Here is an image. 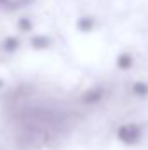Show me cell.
Segmentation results:
<instances>
[{"instance_id":"cell-1","label":"cell","mask_w":148,"mask_h":150,"mask_svg":"<svg viewBox=\"0 0 148 150\" xmlns=\"http://www.w3.org/2000/svg\"><path fill=\"white\" fill-rule=\"evenodd\" d=\"M21 47V38L18 35H7V37L2 38V44H0V49L4 54H16Z\"/></svg>"},{"instance_id":"cell-2","label":"cell","mask_w":148,"mask_h":150,"mask_svg":"<svg viewBox=\"0 0 148 150\" xmlns=\"http://www.w3.org/2000/svg\"><path fill=\"white\" fill-rule=\"evenodd\" d=\"M28 44H30V47L33 51H45V49L51 47L52 40H51V37H47V35L38 33V35H32L30 40H28Z\"/></svg>"},{"instance_id":"cell-3","label":"cell","mask_w":148,"mask_h":150,"mask_svg":"<svg viewBox=\"0 0 148 150\" xmlns=\"http://www.w3.org/2000/svg\"><path fill=\"white\" fill-rule=\"evenodd\" d=\"M16 28H18V32H21V33H32L33 28H35V23H33V19L28 18V16H21V18H18V21H16Z\"/></svg>"},{"instance_id":"cell-4","label":"cell","mask_w":148,"mask_h":150,"mask_svg":"<svg viewBox=\"0 0 148 150\" xmlns=\"http://www.w3.org/2000/svg\"><path fill=\"white\" fill-rule=\"evenodd\" d=\"M92 26H94V19L89 18V16H82L77 21V28L80 32H89V30H92Z\"/></svg>"},{"instance_id":"cell-5","label":"cell","mask_w":148,"mask_h":150,"mask_svg":"<svg viewBox=\"0 0 148 150\" xmlns=\"http://www.w3.org/2000/svg\"><path fill=\"white\" fill-rule=\"evenodd\" d=\"M12 4V0H0V9H9V5Z\"/></svg>"},{"instance_id":"cell-6","label":"cell","mask_w":148,"mask_h":150,"mask_svg":"<svg viewBox=\"0 0 148 150\" xmlns=\"http://www.w3.org/2000/svg\"><path fill=\"white\" fill-rule=\"evenodd\" d=\"M5 86H7V80H5L4 77H0V91H2V89H4Z\"/></svg>"}]
</instances>
